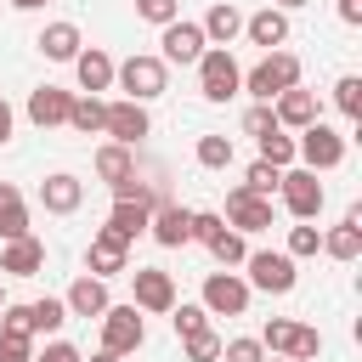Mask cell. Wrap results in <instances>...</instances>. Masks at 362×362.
<instances>
[{"instance_id": "obj_1", "label": "cell", "mask_w": 362, "mask_h": 362, "mask_svg": "<svg viewBox=\"0 0 362 362\" xmlns=\"http://www.w3.org/2000/svg\"><path fill=\"white\" fill-rule=\"evenodd\" d=\"M288 85H300V57H294V51H266V57L243 74L238 90H249L255 102H272V96L288 90Z\"/></svg>"}, {"instance_id": "obj_2", "label": "cell", "mask_w": 362, "mask_h": 362, "mask_svg": "<svg viewBox=\"0 0 362 362\" xmlns=\"http://www.w3.org/2000/svg\"><path fill=\"white\" fill-rule=\"evenodd\" d=\"M113 79L124 85V96H130V102H153V96H164V85H170V62H164V57L136 51V57H124V62L113 68Z\"/></svg>"}, {"instance_id": "obj_3", "label": "cell", "mask_w": 362, "mask_h": 362, "mask_svg": "<svg viewBox=\"0 0 362 362\" xmlns=\"http://www.w3.org/2000/svg\"><path fill=\"white\" fill-rule=\"evenodd\" d=\"M238 85H243V68L232 62L226 45H215V51L198 57V90H204V102H232Z\"/></svg>"}, {"instance_id": "obj_4", "label": "cell", "mask_w": 362, "mask_h": 362, "mask_svg": "<svg viewBox=\"0 0 362 362\" xmlns=\"http://www.w3.org/2000/svg\"><path fill=\"white\" fill-rule=\"evenodd\" d=\"M294 158H305V170H334L345 158V136L322 119H311L300 136H294Z\"/></svg>"}, {"instance_id": "obj_5", "label": "cell", "mask_w": 362, "mask_h": 362, "mask_svg": "<svg viewBox=\"0 0 362 362\" xmlns=\"http://www.w3.org/2000/svg\"><path fill=\"white\" fill-rule=\"evenodd\" d=\"M243 266H249V288H266V294H288L300 277L288 249H255V255H243Z\"/></svg>"}, {"instance_id": "obj_6", "label": "cell", "mask_w": 362, "mask_h": 362, "mask_svg": "<svg viewBox=\"0 0 362 362\" xmlns=\"http://www.w3.org/2000/svg\"><path fill=\"white\" fill-rule=\"evenodd\" d=\"M96 322H102V351H113V356H130L147 339V322H141L136 305H107Z\"/></svg>"}, {"instance_id": "obj_7", "label": "cell", "mask_w": 362, "mask_h": 362, "mask_svg": "<svg viewBox=\"0 0 362 362\" xmlns=\"http://www.w3.org/2000/svg\"><path fill=\"white\" fill-rule=\"evenodd\" d=\"M277 192H283V209L294 215V221H317L322 215V181H317V170H283V181H277Z\"/></svg>"}, {"instance_id": "obj_8", "label": "cell", "mask_w": 362, "mask_h": 362, "mask_svg": "<svg viewBox=\"0 0 362 362\" xmlns=\"http://www.w3.org/2000/svg\"><path fill=\"white\" fill-rule=\"evenodd\" d=\"M204 311L209 317H243L249 311V283L238 272H209L204 277Z\"/></svg>"}, {"instance_id": "obj_9", "label": "cell", "mask_w": 362, "mask_h": 362, "mask_svg": "<svg viewBox=\"0 0 362 362\" xmlns=\"http://www.w3.org/2000/svg\"><path fill=\"white\" fill-rule=\"evenodd\" d=\"M147 130H153V119H147V107H141V102H130V96H124V102H107L102 136H113L119 147H136Z\"/></svg>"}, {"instance_id": "obj_10", "label": "cell", "mask_w": 362, "mask_h": 362, "mask_svg": "<svg viewBox=\"0 0 362 362\" xmlns=\"http://www.w3.org/2000/svg\"><path fill=\"white\" fill-rule=\"evenodd\" d=\"M226 226H238V232H266V226H272V198H260V192H249V187H232V192H226Z\"/></svg>"}, {"instance_id": "obj_11", "label": "cell", "mask_w": 362, "mask_h": 362, "mask_svg": "<svg viewBox=\"0 0 362 362\" xmlns=\"http://www.w3.org/2000/svg\"><path fill=\"white\" fill-rule=\"evenodd\" d=\"M153 209H158V198H153V192H141V198H113V215H107V232H113V238H124V243H136V238L147 232V221H153Z\"/></svg>"}, {"instance_id": "obj_12", "label": "cell", "mask_w": 362, "mask_h": 362, "mask_svg": "<svg viewBox=\"0 0 362 362\" xmlns=\"http://www.w3.org/2000/svg\"><path fill=\"white\" fill-rule=\"evenodd\" d=\"M85 266H90V277H119V272H130V243L102 226L90 238V249H85Z\"/></svg>"}, {"instance_id": "obj_13", "label": "cell", "mask_w": 362, "mask_h": 362, "mask_svg": "<svg viewBox=\"0 0 362 362\" xmlns=\"http://www.w3.org/2000/svg\"><path fill=\"white\" fill-rule=\"evenodd\" d=\"M130 277H136V300H130L136 311H170V305H175V277H170V272L136 266Z\"/></svg>"}, {"instance_id": "obj_14", "label": "cell", "mask_w": 362, "mask_h": 362, "mask_svg": "<svg viewBox=\"0 0 362 362\" xmlns=\"http://www.w3.org/2000/svg\"><path fill=\"white\" fill-rule=\"evenodd\" d=\"M272 113H277V124H283V130H305L311 119H322L317 96H311V90H300V85L277 90V96H272Z\"/></svg>"}, {"instance_id": "obj_15", "label": "cell", "mask_w": 362, "mask_h": 362, "mask_svg": "<svg viewBox=\"0 0 362 362\" xmlns=\"http://www.w3.org/2000/svg\"><path fill=\"white\" fill-rule=\"evenodd\" d=\"M40 204H45L51 215H74V209L85 204V181L68 175V170H51V175L40 181Z\"/></svg>"}, {"instance_id": "obj_16", "label": "cell", "mask_w": 362, "mask_h": 362, "mask_svg": "<svg viewBox=\"0 0 362 362\" xmlns=\"http://www.w3.org/2000/svg\"><path fill=\"white\" fill-rule=\"evenodd\" d=\"M158 45H164V62H198L209 40H204L198 23H181V17H175V23H164V40H158Z\"/></svg>"}, {"instance_id": "obj_17", "label": "cell", "mask_w": 362, "mask_h": 362, "mask_svg": "<svg viewBox=\"0 0 362 362\" xmlns=\"http://www.w3.org/2000/svg\"><path fill=\"white\" fill-rule=\"evenodd\" d=\"M147 232H153L164 249H181V243H192V209H181V204H158L153 221H147Z\"/></svg>"}, {"instance_id": "obj_18", "label": "cell", "mask_w": 362, "mask_h": 362, "mask_svg": "<svg viewBox=\"0 0 362 362\" xmlns=\"http://www.w3.org/2000/svg\"><path fill=\"white\" fill-rule=\"evenodd\" d=\"M62 305H68V317H102L113 300H107V277H74V288L62 294Z\"/></svg>"}, {"instance_id": "obj_19", "label": "cell", "mask_w": 362, "mask_h": 362, "mask_svg": "<svg viewBox=\"0 0 362 362\" xmlns=\"http://www.w3.org/2000/svg\"><path fill=\"white\" fill-rule=\"evenodd\" d=\"M322 255H334V260H356L362 255V204H351L345 221L334 232H322Z\"/></svg>"}, {"instance_id": "obj_20", "label": "cell", "mask_w": 362, "mask_h": 362, "mask_svg": "<svg viewBox=\"0 0 362 362\" xmlns=\"http://www.w3.org/2000/svg\"><path fill=\"white\" fill-rule=\"evenodd\" d=\"M74 74H79V90H85V96H102V90L113 85V57H107L102 45H90V51L74 57Z\"/></svg>"}, {"instance_id": "obj_21", "label": "cell", "mask_w": 362, "mask_h": 362, "mask_svg": "<svg viewBox=\"0 0 362 362\" xmlns=\"http://www.w3.org/2000/svg\"><path fill=\"white\" fill-rule=\"evenodd\" d=\"M68 107H74V96H68L62 85H40V90L28 96V119H34L40 130H51V124H68Z\"/></svg>"}, {"instance_id": "obj_22", "label": "cell", "mask_w": 362, "mask_h": 362, "mask_svg": "<svg viewBox=\"0 0 362 362\" xmlns=\"http://www.w3.org/2000/svg\"><path fill=\"white\" fill-rule=\"evenodd\" d=\"M45 266V243L40 238H11L6 249H0V272L6 277H34Z\"/></svg>"}, {"instance_id": "obj_23", "label": "cell", "mask_w": 362, "mask_h": 362, "mask_svg": "<svg viewBox=\"0 0 362 362\" xmlns=\"http://www.w3.org/2000/svg\"><path fill=\"white\" fill-rule=\"evenodd\" d=\"M243 34H249V45H266V51H277V45L288 40V11H277V6H266V11H255V17H243Z\"/></svg>"}, {"instance_id": "obj_24", "label": "cell", "mask_w": 362, "mask_h": 362, "mask_svg": "<svg viewBox=\"0 0 362 362\" xmlns=\"http://www.w3.org/2000/svg\"><path fill=\"white\" fill-rule=\"evenodd\" d=\"M198 28H204V40H209V45H232V40L243 34V11L221 0V6H209V17H204Z\"/></svg>"}, {"instance_id": "obj_25", "label": "cell", "mask_w": 362, "mask_h": 362, "mask_svg": "<svg viewBox=\"0 0 362 362\" xmlns=\"http://www.w3.org/2000/svg\"><path fill=\"white\" fill-rule=\"evenodd\" d=\"M0 238L6 243L11 238H28V204H23V192L11 181H0Z\"/></svg>"}, {"instance_id": "obj_26", "label": "cell", "mask_w": 362, "mask_h": 362, "mask_svg": "<svg viewBox=\"0 0 362 362\" xmlns=\"http://www.w3.org/2000/svg\"><path fill=\"white\" fill-rule=\"evenodd\" d=\"M40 51H45L51 62H74V57H79V28H74V23H45Z\"/></svg>"}, {"instance_id": "obj_27", "label": "cell", "mask_w": 362, "mask_h": 362, "mask_svg": "<svg viewBox=\"0 0 362 362\" xmlns=\"http://www.w3.org/2000/svg\"><path fill=\"white\" fill-rule=\"evenodd\" d=\"M102 119H107V102H102V96H74L68 124H74L79 136H102Z\"/></svg>"}, {"instance_id": "obj_28", "label": "cell", "mask_w": 362, "mask_h": 362, "mask_svg": "<svg viewBox=\"0 0 362 362\" xmlns=\"http://www.w3.org/2000/svg\"><path fill=\"white\" fill-rule=\"evenodd\" d=\"M96 175H102L107 187H119L124 175H136V164H130V147H119V141L96 147Z\"/></svg>"}, {"instance_id": "obj_29", "label": "cell", "mask_w": 362, "mask_h": 362, "mask_svg": "<svg viewBox=\"0 0 362 362\" xmlns=\"http://www.w3.org/2000/svg\"><path fill=\"white\" fill-rule=\"evenodd\" d=\"M204 249H209L221 266H243V255H249V243H243V232H238V226H221V232H215Z\"/></svg>"}, {"instance_id": "obj_30", "label": "cell", "mask_w": 362, "mask_h": 362, "mask_svg": "<svg viewBox=\"0 0 362 362\" xmlns=\"http://www.w3.org/2000/svg\"><path fill=\"white\" fill-rule=\"evenodd\" d=\"M294 334H300V322H288V317H272V322L260 328V345H266V356H288V351H294Z\"/></svg>"}, {"instance_id": "obj_31", "label": "cell", "mask_w": 362, "mask_h": 362, "mask_svg": "<svg viewBox=\"0 0 362 362\" xmlns=\"http://www.w3.org/2000/svg\"><path fill=\"white\" fill-rule=\"evenodd\" d=\"M192 158H198L204 170H226V164H232V136H198Z\"/></svg>"}, {"instance_id": "obj_32", "label": "cell", "mask_w": 362, "mask_h": 362, "mask_svg": "<svg viewBox=\"0 0 362 362\" xmlns=\"http://www.w3.org/2000/svg\"><path fill=\"white\" fill-rule=\"evenodd\" d=\"M260 158H266V164H277V170H288V164H294V136L277 124L272 136H260Z\"/></svg>"}, {"instance_id": "obj_33", "label": "cell", "mask_w": 362, "mask_h": 362, "mask_svg": "<svg viewBox=\"0 0 362 362\" xmlns=\"http://www.w3.org/2000/svg\"><path fill=\"white\" fill-rule=\"evenodd\" d=\"M181 345H187V362H221V334H215V328H198V334H187Z\"/></svg>"}, {"instance_id": "obj_34", "label": "cell", "mask_w": 362, "mask_h": 362, "mask_svg": "<svg viewBox=\"0 0 362 362\" xmlns=\"http://www.w3.org/2000/svg\"><path fill=\"white\" fill-rule=\"evenodd\" d=\"M277 181H283V170H277V164H266V158H255V164H249V175H243V187H249V192H260V198H272V192H277Z\"/></svg>"}, {"instance_id": "obj_35", "label": "cell", "mask_w": 362, "mask_h": 362, "mask_svg": "<svg viewBox=\"0 0 362 362\" xmlns=\"http://www.w3.org/2000/svg\"><path fill=\"white\" fill-rule=\"evenodd\" d=\"M28 311H34V334H57V328L68 322V305H62V300H34Z\"/></svg>"}, {"instance_id": "obj_36", "label": "cell", "mask_w": 362, "mask_h": 362, "mask_svg": "<svg viewBox=\"0 0 362 362\" xmlns=\"http://www.w3.org/2000/svg\"><path fill=\"white\" fill-rule=\"evenodd\" d=\"M334 102H339V113H345V119H362V79H356V74H345V79L334 85Z\"/></svg>"}, {"instance_id": "obj_37", "label": "cell", "mask_w": 362, "mask_h": 362, "mask_svg": "<svg viewBox=\"0 0 362 362\" xmlns=\"http://www.w3.org/2000/svg\"><path fill=\"white\" fill-rule=\"evenodd\" d=\"M0 334L34 339V311H28V305H0Z\"/></svg>"}, {"instance_id": "obj_38", "label": "cell", "mask_w": 362, "mask_h": 362, "mask_svg": "<svg viewBox=\"0 0 362 362\" xmlns=\"http://www.w3.org/2000/svg\"><path fill=\"white\" fill-rule=\"evenodd\" d=\"M272 130H277V113H272V102H255V107L243 113V136H255V141H260V136H272Z\"/></svg>"}, {"instance_id": "obj_39", "label": "cell", "mask_w": 362, "mask_h": 362, "mask_svg": "<svg viewBox=\"0 0 362 362\" xmlns=\"http://www.w3.org/2000/svg\"><path fill=\"white\" fill-rule=\"evenodd\" d=\"M136 17L164 28V23H175V17H181V0H136Z\"/></svg>"}, {"instance_id": "obj_40", "label": "cell", "mask_w": 362, "mask_h": 362, "mask_svg": "<svg viewBox=\"0 0 362 362\" xmlns=\"http://www.w3.org/2000/svg\"><path fill=\"white\" fill-rule=\"evenodd\" d=\"M221 362H266L260 339H221Z\"/></svg>"}, {"instance_id": "obj_41", "label": "cell", "mask_w": 362, "mask_h": 362, "mask_svg": "<svg viewBox=\"0 0 362 362\" xmlns=\"http://www.w3.org/2000/svg\"><path fill=\"white\" fill-rule=\"evenodd\" d=\"M170 317H175V334H181V339L198 334V328H209V311H204V305H170Z\"/></svg>"}, {"instance_id": "obj_42", "label": "cell", "mask_w": 362, "mask_h": 362, "mask_svg": "<svg viewBox=\"0 0 362 362\" xmlns=\"http://www.w3.org/2000/svg\"><path fill=\"white\" fill-rule=\"evenodd\" d=\"M322 249V232L317 226H288V255L300 260V255H317Z\"/></svg>"}, {"instance_id": "obj_43", "label": "cell", "mask_w": 362, "mask_h": 362, "mask_svg": "<svg viewBox=\"0 0 362 362\" xmlns=\"http://www.w3.org/2000/svg\"><path fill=\"white\" fill-rule=\"evenodd\" d=\"M311 356H322V334L300 322V334H294V351H288V362H311Z\"/></svg>"}, {"instance_id": "obj_44", "label": "cell", "mask_w": 362, "mask_h": 362, "mask_svg": "<svg viewBox=\"0 0 362 362\" xmlns=\"http://www.w3.org/2000/svg\"><path fill=\"white\" fill-rule=\"evenodd\" d=\"M221 226H226V215H215V209H192V238H198V243H209Z\"/></svg>"}, {"instance_id": "obj_45", "label": "cell", "mask_w": 362, "mask_h": 362, "mask_svg": "<svg viewBox=\"0 0 362 362\" xmlns=\"http://www.w3.org/2000/svg\"><path fill=\"white\" fill-rule=\"evenodd\" d=\"M0 362H34V345L17 334H0Z\"/></svg>"}, {"instance_id": "obj_46", "label": "cell", "mask_w": 362, "mask_h": 362, "mask_svg": "<svg viewBox=\"0 0 362 362\" xmlns=\"http://www.w3.org/2000/svg\"><path fill=\"white\" fill-rule=\"evenodd\" d=\"M34 362H85V356H79V351H74L68 339H51V345H45V351H40Z\"/></svg>"}, {"instance_id": "obj_47", "label": "cell", "mask_w": 362, "mask_h": 362, "mask_svg": "<svg viewBox=\"0 0 362 362\" xmlns=\"http://www.w3.org/2000/svg\"><path fill=\"white\" fill-rule=\"evenodd\" d=\"M339 17L356 28V23H362V0H339Z\"/></svg>"}, {"instance_id": "obj_48", "label": "cell", "mask_w": 362, "mask_h": 362, "mask_svg": "<svg viewBox=\"0 0 362 362\" xmlns=\"http://www.w3.org/2000/svg\"><path fill=\"white\" fill-rule=\"evenodd\" d=\"M11 124H17V113H11V102H6V96H0V141H6V136H11Z\"/></svg>"}, {"instance_id": "obj_49", "label": "cell", "mask_w": 362, "mask_h": 362, "mask_svg": "<svg viewBox=\"0 0 362 362\" xmlns=\"http://www.w3.org/2000/svg\"><path fill=\"white\" fill-rule=\"evenodd\" d=\"M11 6H17V11H40L45 0H11Z\"/></svg>"}, {"instance_id": "obj_50", "label": "cell", "mask_w": 362, "mask_h": 362, "mask_svg": "<svg viewBox=\"0 0 362 362\" xmlns=\"http://www.w3.org/2000/svg\"><path fill=\"white\" fill-rule=\"evenodd\" d=\"M90 362H119V356H113V351H96V356H90Z\"/></svg>"}, {"instance_id": "obj_51", "label": "cell", "mask_w": 362, "mask_h": 362, "mask_svg": "<svg viewBox=\"0 0 362 362\" xmlns=\"http://www.w3.org/2000/svg\"><path fill=\"white\" fill-rule=\"evenodd\" d=\"M294 6H305V0H277V11H294Z\"/></svg>"}, {"instance_id": "obj_52", "label": "cell", "mask_w": 362, "mask_h": 362, "mask_svg": "<svg viewBox=\"0 0 362 362\" xmlns=\"http://www.w3.org/2000/svg\"><path fill=\"white\" fill-rule=\"evenodd\" d=\"M266 362H288V356H266Z\"/></svg>"}, {"instance_id": "obj_53", "label": "cell", "mask_w": 362, "mask_h": 362, "mask_svg": "<svg viewBox=\"0 0 362 362\" xmlns=\"http://www.w3.org/2000/svg\"><path fill=\"white\" fill-rule=\"evenodd\" d=\"M0 305H6V294H0Z\"/></svg>"}]
</instances>
